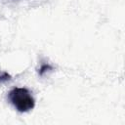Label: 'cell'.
Returning <instances> with one entry per match:
<instances>
[{"instance_id": "obj_1", "label": "cell", "mask_w": 125, "mask_h": 125, "mask_svg": "<svg viewBox=\"0 0 125 125\" xmlns=\"http://www.w3.org/2000/svg\"><path fill=\"white\" fill-rule=\"evenodd\" d=\"M8 97L12 104L20 112H27L35 105V101L32 95L25 88H14L10 91Z\"/></svg>"}]
</instances>
